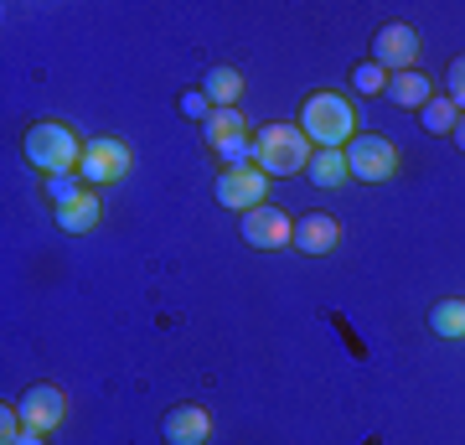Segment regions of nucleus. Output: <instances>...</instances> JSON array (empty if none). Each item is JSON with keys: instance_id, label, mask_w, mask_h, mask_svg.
I'll list each match as a JSON object with an SVG mask.
<instances>
[{"instance_id": "obj_21", "label": "nucleus", "mask_w": 465, "mask_h": 445, "mask_svg": "<svg viewBox=\"0 0 465 445\" xmlns=\"http://www.w3.org/2000/svg\"><path fill=\"white\" fill-rule=\"evenodd\" d=\"M445 99L465 115V57H455V63L445 67Z\"/></svg>"}, {"instance_id": "obj_14", "label": "nucleus", "mask_w": 465, "mask_h": 445, "mask_svg": "<svg viewBox=\"0 0 465 445\" xmlns=\"http://www.w3.org/2000/svg\"><path fill=\"white\" fill-rule=\"evenodd\" d=\"M388 99L399 104V109H424V104L434 99L430 73H419V67H409V73H393V78H388Z\"/></svg>"}, {"instance_id": "obj_23", "label": "nucleus", "mask_w": 465, "mask_h": 445, "mask_svg": "<svg viewBox=\"0 0 465 445\" xmlns=\"http://www.w3.org/2000/svg\"><path fill=\"white\" fill-rule=\"evenodd\" d=\"M182 109L192 119H202V125H207V115H213V104H207V94H202V88H186L182 94Z\"/></svg>"}, {"instance_id": "obj_11", "label": "nucleus", "mask_w": 465, "mask_h": 445, "mask_svg": "<svg viewBox=\"0 0 465 445\" xmlns=\"http://www.w3.org/2000/svg\"><path fill=\"white\" fill-rule=\"evenodd\" d=\"M207 430H213V420H207L202 404H176V410L161 420L166 445H207Z\"/></svg>"}, {"instance_id": "obj_1", "label": "nucleus", "mask_w": 465, "mask_h": 445, "mask_svg": "<svg viewBox=\"0 0 465 445\" xmlns=\"http://www.w3.org/2000/svg\"><path fill=\"white\" fill-rule=\"evenodd\" d=\"M295 125L316 150H347L357 140V109H351L347 94H331V88H321V94H311L300 104Z\"/></svg>"}, {"instance_id": "obj_2", "label": "nucleus", "mask_w": 465, "mask_h": 445, "mask_svg": "<svg viewBox=\"0 0 465 445\" xmlns=\"http://www.w3.org/2000/svg\"><path fill=\"white\" fill-rule=\"evenodd\" d=\"M311 156H316V146L300 135V125H284V119L259 125V135H249V161L264 177H295L311 166Z\"/></svg>"}, {"instance_id": "obj_24", "label": "nucleus", "mask_w": 465, "mask_h": 445, "mask_svg": "<svg viewBox=\"0 0 465 445\" xmlns=\"http://www.w3.org/2000/svg\"><path fill=\"white\" fill-rule=\"evenodd\" d=\"M16 445H47V435H36V430H21V440Z\"/></svg>"}, {"instance_id": "obj_6", "label": "nucleus", "mask_w": 465, "mask_h": 445, "mask_svg": "<svg viewBox=\"0 0 465 445\" xmlns=\"http://www.w3.org/2000/svg\"><path fill=\"white\" fill-rule=\"evenodd\" d=\"M130 146L124 140H114V135H94L84 150V166H78V177H84V187H109V182H124L130 177Z\"/></svg>"}, {"instance_id": "obj_8", "label": "nucleus", "mask_w": 465, "mask_h": 445, "mask_svg": "<svg viewBox=\"0 0 465 445\" xmlns=\"http://www.w3.org/2000/svg\"><path fill=\"white\" fill-rule=\"evenodd\" d=\"M238 238L249 248H259V254H274V248L295 244V223H290L274 202H264V207H253V213L238 217Z\"/></svg>"}, {"instance_id": "obj_22", "label": "nucleus", "mask_w": 465, "mask_h": 445, "mask_svg": "<svg viewBox=\"0 0 465 445\" xmlns=\"http://www.w3.org/2000/svg\"><path fill=\"white\" fill-rule=\"evenodd\" d=\"M21 430H26V425H21V414L5 404V410H0V445H16V440H21Z\"/></svg>"}, {"instance_id": "obj_7", "label": "nucleus", "mask_w": 465, "mask_h": 445, "mask_svg": "<svg viewBox=\"0 0 465 445\" xmlns=\"http://www.w3.org/2000/svg\"><path fill=\"white\" fill-rule=\"evenodd\" d=\"M202 135H207V150L223 166H253L249 161V119L238 115V109H213Z\"/></svg>"}, {"instance_id": "obj_3", "label": "nucleus", "mask_w": 465, "mask_h": 445, "mask_svg": "<svg viewBox=\"0 0 465 445\" xmlns=\"http://www.w3.org/2000/svg\"><path fill=\"white\" fill-rule=\"evenodd\" d=\"M21 150H26V161H32L42 177H57V171H78L88 146L73 135V125H63V119H36L32 130H26V140H21Z\"/></svg>"}, {"instance_id": "obj_9", "label": "nucleus", "mask_w": 465, "mask_h": 445, "mask_svg": "<svg viewBox=\"0 0 465 445\" xmlns=\"http://www.w3.org/2000/svg\"><path fill=\"white\" fill-rule=\"evenodd\" d=\"M372 63H378L388 78L419 67V32L414 26H403V21H388V26L372 36Z\"/></svg>"}, {"instance_id": "obj_18", "label": "nucleus", "mask_w": 465, "mask_h": 445, "mask_svg": "<svg viewBox=\"0 0 465 445\" xmlns=\"http://www.w3.org/2000/svg\"><path fill=\"white\" fill-rule=\"evenodd\" d=\"M419 125H424L430 135H455V125H460V109H455L445 94H434V99L419 109Z\"/></svg>"}, {"instance_id": "obj_17", "label": "nucleus", "mask_w": 465, "mask_h": 445, "mask_svg": "<svg viewBox=\"0 0 465 445\" xmlns=\"http://www.w3.org/2000/svg\"><path fill=\"white\" fill-rule=\"evenodd\" d=\"M430 331L434 337H465V300H434L430 306Z\"/></svg>"}, {"instance_id": "obj_10", "label": "nucleus", "mask_w": 465, "mask_h": 445, "mask_svg": "<svg viewBox=\"0 0 465 445\" xmlns=\"http://www.w3.org/2000/svg\"><path fill=\"white\" fill-rule=\"evenodd\" d=\"M16 414H21V425H26V430H36V435H52V430L67 420V394L57 389V383H32V389L21 394Z\"/></svg>"}, {"instance_id": "obj_16", "label": "nucleus", "mask_w": 465, "mask_h": 445, "mask_svg": "<svg viewBox=\"0 0 465 445\" xmlns=\"http://www.w3.org/2000/svg\"><path fill=\"white\" fill-rule=\"evenodd\" d=\"M305 177H311V187H321V192H336L341 182H351L347 150H316L311 166H305Z\"/></svg>"}, {"instance_id": "obj_13", "label": "nucleus", "mask_w": 465, "mask_h": 445, "mask_svg": "<svg viewBox=\"0 0 465 445\" xmlns=\"http://www.w3.org/2000/svg\"><path fill=\"white\" fill-rule=\"evenodd\" d=\"M104 223V197L88 187L84 197H73L67 207H57V228L63 233H94Z\"/></svg>"}, {"instance_id": "obj_4", "label": "nucleus", "mask_w": 465, "mask_h": 445, "mask_svg": "<svg viewBox=\"0 0 465 445\" xmlns=\"http://www.w3.org/2000/svg\"><path fill=\"white\" fill-rule=\"evenodd\" d=\"M347 171L351 182H388V177H399V146L388 135H357L347 146Z\"/></svg>"}, {"instance_id": "obj_20", "label": "nucleus", "mask_w": 465, "mask_h": 445, "mask_svg": "<svg viewBox=\"0 0 465 445\" xmlns=\"http://www.w3.org/2000/svg\"><path fill=\"white\" fill-rule=\"evenodd\" d=\"M351 88H357V94H388V73L367 57V63L351 67Z\"/></svg>"}, {"instance_id": "obj_15", "label": "nucleus", "mask_w": 465, "mask_h": 445, "mask_svg": "<svg viewBox=\"0 0 465 445\" xmlns=\"http://www.w3.org/2000/svg\"><path fill=\"white\" fill-rule=\"evenodd\" d=\"M202 94H207L213 109H238V99H243V73L238 67H207Z\"/></svg>"}, {"instance_id": "obj_19", "label": "nucleus", "mask_w": 465, "mask_h": 445, "mask_svg": "<svg viewBox=\"0 0 465 445\" xmlns=\"http://www.w3.org/2000/svg\"><path fill=\"white\" fill-rule=\"evenodd\" d=\"M88 187H84V177L78 171H57V177H42V197L52 202V207H67L73 197H84Z\"/></svg>"}, {"instance_id": "obj_25", "label": "nucleus", "mask_w": 465, "mask_h": 445, "mask_svg": "<svg viewBox=\"0 0 465 445\" xmlns=\"http://www.w3.org/2000/svg\"><path fill=\"white\" fill-rule=\"evenodd\" d=\"M455 146H460V156H465V115H460V125H455Z\"/></svg>"}, {"instance_id": "obj_5", "label": "nucleus", "mask_w": 465, "mask_h": 445, "mask_svg": "<svg viewBox=\"0 0 465 445\" xmlns=\"http://www.w3.org/2000/svg\"><path fill=\"white\" fill-rule=\"evenodd\" d=\"M213 197H217V207L253 213V207H264V197H269V177L259 166H223L217 182H213Z\"/></svg>"}, {"instance_id": "obj_12", "label": "nucleus", "mask_w": 465, "mask_h": 445, "mask_svg": "<svg viewBox=\"0 0 465 445\" xmlns=\"http://www.w3.org/2000/svg\"><path fill=\"white\" fill-rule=\"evenodd\" d=\"M336 244H341V223L331 213H300L290 248H300V254H331Z\"/></svg>"}]
</instances>
